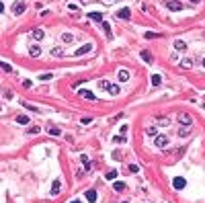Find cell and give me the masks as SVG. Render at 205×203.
<instances>
[{
	"mask_svg": "<svg viewBox=\"0 0 205 203\" xmlns=\"http://www.w3.org/2000/svg\"><path fill=\"white\" fill-rule=\"evenodd\" d=\"M29 53H31L33 58H39V56H41V49L37 47V45H31V49H29Z\"/></svg>",
	"mask_w": 205,
	"mask_h": 203,
	"instance_id": "14",
	"label": "cell"
},
{
	"mask_svg": "<svg viewBox=\"0 0 205 203\" xmlns=\"http://www.w3.org/2000/svg\"><path fill=\"white\" fill-rule=\"evenodd\" d=\"M172 185H174V189H178V191H180V189H185L187 180H185V178H180V176H176V178L172 180Z\"/></svg>",
	"mask_w": 205,
	"mask_h": 203,
	"instance_id": "5",
	"label": "cell"
},
{
	"mask_svg": "<svg viewBox=\"0 0 205 203\" xmlns=\"http://www.w3.org/2000/svg\"><path fill=\"white\" fill-rule=\"evenodd\" d=\"M148 135H156V127H148Z\"/></svg>",
	"mask_w": 205,
	"mask_h": 203,
	"instance_id": "36",
	"label": "cell"
},
{
	"mask_svg": "<svg viewBox=\"0 0 205 203\" xmlns=\"http://www.w3.org/2000/svg\"><path fill=\"white\" fill-rule=\"evenodd\" d=\"M0 111H2V107H0Z\"/></svg>",
	"mask_w": 205,
	"mask_h": 203,
	"instance_id": "42",
	"label": "cell"
},
{
	"mask_svg": "<svg viewBox=\"0 0 205 203\" xmlns=\"http://www.w3.org/2000/svg\"><path fill=\"white\" fill-rule=\"evenodd\" d=\"M16 123L27 125V123H29V117H27V115H16Z\"/></svg>",
	"mask_w": 205,
	"mask_h": 203,
	"instance_id": "18",
	"label": "cell"
},
{
	"mask_svg": "<svg viewBox=\"0 0 205 203\" xmlns=\"http://www.w3.org/2000/svg\"><path fill=\"white\" fill-rule=\"evenodd\" d=\"M105 178H109V180H113V178H117V170H109V172L105 174Z\"/></svg>",
	"mask_w": 205,
	"mask_h": 203,
	"instance_id": "25",
	"label": "cell"
},
{
	"mask_svg": "<svg viewBox=\"0 0 205 203\" xmlns=\"http://www.w3.org/2000/svg\"><path fill=\"white\" fill-rule=\"evenodd\" d=\"M156 146L158 148H166L168 146V138L166 135H156Z\"/></svg>",
	"mask_w": 205,
	"mask_h": 203,
	"instance_id": "4",
	"label": "cell"
},
{
	"mask_svg": "<svg viewBox=\"0 0 205 203\" xmlns=\"http://www.w3.org/2000/svg\"><path fill=\"white\" fill-rule=\"evenodd\" d=\"M51 53H53V58H64V49L62 47H53Z\"/></svg>",
	"mask_w": 205,
	"mask_h": 203,
	"instance_id": "20",
	"label": "cell"
},
{
	"mask_svg": "<svg viewBox=\"0 0 205 203\" xmlns=\"http://www.w3.org/2000/svg\"><path fill=\"white\" fill-rule=\"evenodd\" d=\"M84 197H86V201H93V203H95V201H97V191H95V189H88Z\"/></svg>",
	"mask_w": 205,
	"mask_h": 203,
	"instance_id": "8",
	"label": "cell"
},
{
	"mask_svg": "<svg viewBox=\"0 0 205 203\" xmlns=\"http://www.w3.org/2000/svg\"><path fill=\"white\" fill-rule=\"evenodd\" d=\"M117 16H119V19H125V21H127V19L131 16V10H129V8H121V10H117Z\"/></svg>",
	"mask_w": 205,
	"mask_h": 203,
	"instance_id": "7",
	"label": "cell"
},
{
	"mask_svg": "<svg viewBox=\"0 0 205 203\" xmlns=\"http://www.w3.org/2000/svg\"><path fill=\"white\" fill-rule=\"evenodd\" d=\"M0 68H2L4 72H12V68H10V64H6V62H0Z\"/></svg>",
	"mask_w": 205,
	"mask_h": 203,
	"instance_id": "26",
	"label": "cell"
},
{
	"mask_svg": "<svg viewBox=\"0 0 205 203\" xmlns=\"http://www.w3.org/2000/svg\"><path fill=\"white\" fill-rule=\"evenodd\" d=\"M99 86H101V88H105V90H109V88H111L113 84H111L109 80H101V82H99Z\"/></svg>",
	"mask_w": 205,
	"mask_h": 203,
	"instance_id": "24",
	"label": "cell"
},
{
	"mask_svg": "<svg viewBox=\"0 0 205 203\" xmlns=\"http://www.w3.org/2000/svg\"><path fill=\"white\" fill-rule=\"evenodd\" d=\"M25 10H27V4L25 2H14V6H12V12L14 14H23Z\"/></svg>",
	"mask_w": 205,
	"mask_h": 203,
	"instance_id": "2",
	"label": "cell"
},
{
	"mask_svg": "<svg viewBox=\"0 0 205 203\" xmlns=\"http://www.w3.org/2000/svg\"><path fill=\"white\" fill-rule=\"evenodd\" d=\"M142 60H144V62H148V64H152V62H154V56H152L148 49H144V51H142Z\"/></svg>",
	"mask_w": 205,
	"mask_h": 203,
	"instance_id": "10",
	"label": "cell"
},
{
	"mask_svg": "<svg viewBox=\"0 0 205 203\" xmlns=\"http://www.w3.org/2000/svg\"><path fill=\"white\" fill-rule=\"evenodd\" d=\"M39 80H43V82H47V80H51V74H41V76H39Z\"/></svg>",
	"mask_w": 205,
	"mask_h": 203,
	"instance_id": "33",
	"label": "cell"
},
{
	"mask_svg": "<svg viewBox=\"0 0 205 203\" xmlns=\"http://www.w3.org/2000/svg\"><path fill=\"white\" fill-rule=\"evenodd\" d=\"M119 80H121V82L129 80V72H127V70H119Z\"/></svg>",
	"mask_w": 205,
	"mask_h": 203,
	"instance_id": "21",
	"label": "cell"
},
{
	"mask_svg": "<svg viewBox=\"0 0 205 203\" xmlns=\"http://www.w3.org/2000/svg\"><path fill=\"white\" fill-rule=\"evenodd\" d=\"M168 10H183V4L178 2V0H172V2H166Z\"/></svg>",
	"mask_w": 205,
	"mask_h": 203,
	"instance_id": "6",
	"label": "cell"
},
{
	"mask_svg": "<svg viewBox=\"0 0 205 203\" xmlns=\"http://www.w3.org/2000/svg\"><path fill=\"white\" fill-rule=\"evenodd\" d=\"M146 39H156V37H160L158 33H152V31H146V35H144Z\"/></svg>",
	"mask_w": 205,
	"mask_h": 203,
	"instance_id": "30",
	"label": "cell"
},
{
	"mask_svg": "<svg viewBox=\"0 0 205 203\" xmlns=\"http://www.w3.org/2000/svg\"><path fill=\"white\" fill-rule=\"evenodd\" d=\"M60 189H62V183H60V180H53V185H51V195H58Z\"/></svg>",
	"mask_w": 205,
	"mask_h": 203,
	"instance_id": "12",
	"label": "cell"
},
{
	"mask_svg": "<svg viewBox=\"0 0 205 203\" xmlns=\"http://www.w3.org/2000/svg\"><path fill=\"white\" fill-rule=\"evenodd\" d=\"M191 2H193V4H199V2H201V0H191Z\"/></svg>",
	"mask_w": 205,
	"mask_h": 203,
	"instance_id": "39",
	"label": "cell"
},
{
	"mask_svg": "<svg viewBox=\"0 0 205 203\" xmlns=\"http://www.w3.org/2000/svg\"><path fill=\"white\" fill-rule=\"evenodd\" d=\"M203 66H205V58H203Z\"/></svg>",
	"mask_w": 205,
	"mask_h": 203,
	"instance_id": "41",
	"label": "cell"
},
{
	"mask_svg": "<svg viewBox=\"0 0 205 203\" xmlns=\"http://www.w3.org/2000/svg\"><path fill=\"white\" fill-rule=\"evenodd\" d=\"M47 133H49V135H62V131H60V127H53V125H51V127L47 125Z\"/></svg>",
	"mask_w": 205,
	"mask_h": 203,
	"instance_id": "15",
	"label": "cell"
},
{
	"mask_svg": "<svg viewBox=\"0 0 205 203\" xmlns=\"http://www.w3.org/2000/svg\"><path fill=\"white\" fill-rule=\"evenodd\" d=\"M62 41H64V43H72V41H74V35H72V33H64V35H62Z\"/></svg>",
	"mask_w": 205,
	"mask_h": 203,
	"instance_id": "17",
	"label": "cell"
},
{
	"mask_svg": "<svg viewBox=\"0 0 205 203\" xmlns=\"http://www.w3.org/2000/svg\"><path fill=\"white\" fill-rule=\"evenodd\" d=\"M72 203H82V201H72Z\"/></svg>",
	"mask_w": 205,
	"mask_h": 203,
	"instance_id": "40",
	"label": "cell"
},
{
	"mask_svg": "<svg viewBox=\"0 0 205 203\" xmlns=\"http://www.w3.org/2000/svg\"><path fill=\"white\" fill-rule=\"evenodd\" d=\"M109 93H111V95H119V86H115V84H113V86L109 88Z\"/></svg>",
	"mask_w": 205,
	"mask_h": 203,
	"instance_id": "32",
	"label": "cell"
},
{
	"mask_svg": "<svg viewBox=\"0 0 205 203\" xmlns=\"http://www.w3.org/2000/svg\"><path fill=\"white\" fill-rule=\"evenodd\" d=\"M178 121L183 123V125H187V127L193 123V119H191V115H189V113H180V115H178Z\"/></svg>",
	"mask_w": 205,
	"mask_h": 203,
	"instance_id": "3",
	"label": "cell"
},
{
	"mask_svg": "<svg viewBox=\"0 0 205 203\" xmlns=\"http://www.w3.org/2000/svg\"><path fill=\"white\" fill-rule=\"evenodd\" d=\"M39 131H41V129H39V125H33V127H29V131H27V133H29V135H35V133H39Z\"/></svg>",
	"mask_w": 205,
	"mask_h": 203,
	"instance_id": "27",
	"label": "cell"
},
{
	"mask_svg": "<svg viewBox=\"0 0 205 203\" xmlns=\"http://www.w3.org/2000/svg\"><path fill=\"white\" fill-rule=\"evenodd\" d=\"M152 84H154V86H160V84H162V76H160V74H154V76H152Z\"/></svg>",
	"mask_w": 205,
	"mask_h": 203,
	"instance_id": "16",
	"label": "cell"
},
{
	"mask_svg": "<svg viewBox=\"0 0 205 203\" xmlns=\"http://www.w3.org/2000/svg\"><path fill=\"white\" fill-rule=\"evenodd\" d=\"M88 51H93V43H84L82 47H78V49L74 51V56H84V53H88Z\"/></svg>",
	"mask_w": 205,
	"mask_h": 203,
	"instance_id": "1",
	"label": "cell"
},
{
	"mask_svg": "<svg viewBox=\"0 0 205 203\" xmlns=\"http://www.w3.org/2000/svg\"><path fill=\"white\" fill-rule=\"evenodd\" d=\"M115 140H117L119 144H125V142H127V138H125V135H117V138H115Z\"/></svg>",
	"mask_w": 205,
	"mask_h": 203,
	"instance_id": "34",
	"label": "cell"
},
{
	"mask_svg": "<svg viewBox=\"0 0 205 203\" xmlns=\"http://www.w3.org/2000/svg\"><path fill=\"white\" fill-rule=\"evenodd\" d=\"M23 86H25V88H31L33 84H31V80H25V82H23Z\"/></svg>",
	"mask_w": 205,
	"mask_h": 203,
	"instance_id": "37",
	"label": "cell"
},
{
	"mask_svg": "<svg viewBox=\"0 0 205 203\" xmlns=\"http://www.w3.org/2000/svg\"><path fill=\"white\" fill-rule=\"evenodd\" d=\"M103 29H105V35H107V37H113V33H111V25H109L107 21H103Z\"/></svg>",
	"mask_w": 205,
	"mask_h": 203,
	"instance_id": "19",
	"label": "cell"
},
{
	"mask_svg": "<svg viewBox=\"0 0 205 203\" xmlns=\"http://www.w3.org/2000/svg\"><path fill=\"white\" fill-rule=\"evenodd\" d=\"M138 170H140L138 164H129V172H138Z\"/></svg>",
	"mask_w": 205,
	"mask_h": 203,
	"instance_id": "35",
	"label": "cell"
},
{
	"mask_svg": "<svg viewBox=\"0 0 205 203\" xmlns=\"http://www.w3.org/2000/svg\"><path fill=\"white\" fill-rule=\"evenodd\" d=\"M180 66H183V68H191L193 62H191V60H180Z\"/></svg>",
	"mask_w": 205,
	"mask_h": 203,
	"instance_id": "31",
	"label": "cell"
},
{
	"mask_svg": "<svg viewBox=\"0 0 205 203\" xmlns=\"http://www.w3.org/2000/svg\"><path fill=\"white\" fill-rule=\"evenodd\" d=\"M2 10H4V4H2V2H0V12H2Z\"/></svg>",
	"mask_w": 205,
	"mask_h": 203,
	"instance_id": "38",
	"label": "cell"
},
{
	"mask_svg": "<svg viewBox=\"0 0 205 203\" xmlns=\"http://www.w3.org/2000/svg\"><path fill=\"white\" fill-rule=\"evenodd\" d=\"M113 187H115V191H123V189H125V183H121V180H117V183L113 185Z\"/></svg>",
	"mask_w": 205,
	"mask_h": 203,
	"instance_id": "28",
	"label": "cell"
},
{
	"mask_svg": "<svg viewBox=\"0 0 205 203\" xmlns=\"http://www.w3.org/2000/svg\"><path fill=\"white\" fill-rule=\"evenodd\" d=\"M33 39H37V41L43 39V29H35V31H33Z\"/></svg>",
	"mask_w": 205,
	"mask_h": 203,
	"instance_id": "22",
	"label": "cell"
},
{
	"mask_svg": "<svg viewBox=\"0 0 205 203\" xmlns=\"http://www.w3.org/2000/svg\"><path fill=\"white\" fill-rule=\"evenodd\" d=\"M88 16L93 21H97V23H103V14L101 12H88Z\"/></svg>",
	"mask_w": 205,
	"mask_h": 203,
	"instance_id": "13",
	"label": "cell"
},
{
	"mask_svg": "<svg viewBox=\"0 0 205 203\" xmlns=\"http://www.w3.org/2000/svg\"><path fill=\"white\" fill-rule=\"evenodd\" d=\"M78 95H80L82 99H88V101H95V95L90 93V90H78Z\"/></svg>",
	"mask_w": 205,
	"mask_h": 203,
	"instance_id": "9",
	"label": "cell"
},
{
	"mask_svg": "<svg viewBox=\"0 0 205 203\" xmlns=\"http://www.w3.org/2000/svg\"><path fill=\"white\" fill-rule=\"evenodd\" d=\"M158 123L166 127V125H170V119H168V117H160V119H158Z\"/></svg>",
	"mask_w": 205,
	"mask_h": 203,
	"instance_id": "29",
	"label": "cell"
},
{
	"mask_svg": "<svg viewBox=\"0 0 205 203\" xmlns=\"http://www.w3.org/2000/svg\"><path fill=\"white\" fill-rule=\"evenodd\" d=\"M174 47H176L178 51H185V49H187V43L180 41V39H176V41H174Z\"/></svg>",
	"mask_w": 205,
	"mask_h": 203,
	"instance_id": "11",
	"label": "cell"
},
{
	"mask_svg": "<svg viewBox=\"0 0 205 203\" xmlns=\"http://www.w3.org/2000/svg\"><path fill=\"white\" fill-rule=\"evenodd\" d=\"M21 105L25 107V109H29V111H33V113H39V109H37V107H33V105H29V103H25V101H23Z\"/></svg>",
	"mask_w": 205,
	"mask_h": 203,
	"instance_id": "23",
	"label": "cell"
}]
</instances>
